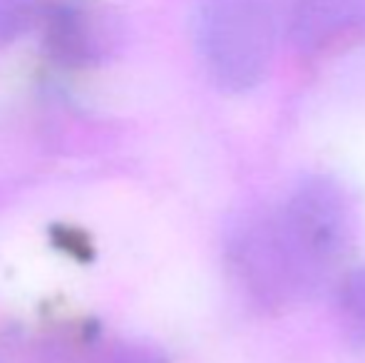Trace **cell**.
Listing matches in <instances>:
<instances>
[{"label":"cell","mask_w":365,"mask_h":363,"mask_svg":"<svg viewBox=\"0 0 365 363\" xmlns=\"http://www.w3.org/2000/svg\"><path fill=\"white\" fill-rule=\"evenodd\" d=\"M356 232V204L346 187L313 175L276 212L241 222L229 239V259L256 304L284 309L326 284L353 249Z\"/></svg>","instance_id":"6da1fadb"},{"label":"cell","mask_w":365,"mask_h":363,"mask_svg":"<svg viewBox=\"0 0 365 363\" xmlns=\"http://www.w3.org/2000/svg\"><path fill=\"white\" fill-rule=\"evenodd\" d=\"M194 43L209 78L226 92L264 83L276 53L271 0H197Z\"/></svg>","instance_id":"7a4b0ae2"},{"label":"cell","mask_w":365,"mask_h":363,"mask_svg":"<svg viewBox=\"0 0 365 363\" xmlns=\"http://www.w3.org/2000/svg\"><path fill=\"white\" fill-rule=\"evenodd\" d=\"M289 35L308 58H338L365 43V0H291Z\"/></svg>","instance_id":"3957f363"},{"label":"cell","mask_w":365,"mask_h":363,"mask_svg":"<svg viewBox=\"0 0 365 363\" xmlns=\"http://www.w3.org/2000/svg\"><path fill=\"white\" fill-rule=\"evenodd\" d=\"M338 319L346 339L365 346V267L348 274L338 291Z\"/></svg>","instance_id":"277c9868"},{"label":"cell","mask_w":365,"mask_h":363,"mask_svg":"<svg viewBox=\"0 0 365 363\" xmlns=\"http://www.w3.org/2000/svg\"><path fill=\"white\" fill-rule=\"evenodd\" d=\"M58 0H0V43L28 33L38 23H48Z\"/></svg>","instance_id":"5b68a950"}]
</instances>
